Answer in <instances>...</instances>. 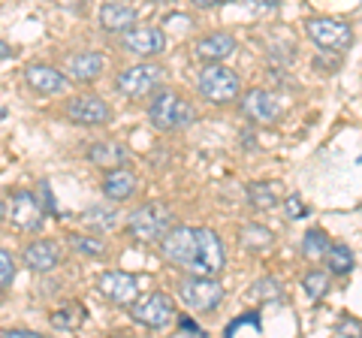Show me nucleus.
<instances>
[{
  "mask_svg": "<svg viewBox=\"0 0 362 338\" xmlns=\"http://www.w3.org/2000/svg\"><path fill=\"white\" fill-rule=\"evenodd\" d=\"M160 254L169 266L185 269L187 275H221L226 254L221 235L209 227H175L160 242Z\"/></svg>",
  "mask_w": 362,
  "mask_h": 338,
  "instance_id": "nucleus-1",
  "label": "nucleus"
},
{
  "mask_svg": "<svg viewBox=\"0 0 362 338\" xmlns=\"http://www.w3.org/2000/svg\"><path fill=\"white\" fill-rule=\"evenodd\" d=\"M197 118H199L197 106L190 103L187 97H181L178 91H169V88H160L148 103V121H151V127H157L160 133L187 130L197 124Z\"/></svg>",
  "mask_w": 362,
  "mask_h": 338,
  "instance_id": "nucleus-2",
  "label": "nucleus"
},
{
  "mask_svg": "<svg viewBox=\"0 0 362 338\" xmlns=\"http://www.w3.org/2000/svg\"><path fill=\"white\" fill-rule=\"evenodd\" d=\"M197 91L211 106H230L242 97V78L226 64H202L197 76Z\"/></svg>",
  "mask_w": 362,
  "mask_h": 338,
  "instance_id": "nucleus-3",
  "label": "nucleus"
},
{
  "mask_svg": "<svg viewBox=\"0 0 362 338\" xmlns=\"http://www.w3.org/2000/svg\"><path fill=\"white\" fill-rule=\"evenodd\" d=\"M173 227H175V211L157 199L142 202L139 209H133L127 215V230L139 242H160Z\"/></svg>",
  "mask_w": 362,
  "mask_h": 338,
  "instance_id": "nucleus-4",
  "label": "nucleus"
},
{
  "mask_svg": "<svg viewBox=\"0 0 362 338\" xmlns=\"http://www.w3.org/2000/svg\"><path fill=\"white\" fill-rule=\"evenodd\" d=\"M163 82H166V66L157 61H142V64L124 66L115 76V91L130 100H139V97L160 91Z\"/></svg>",
  "mask_w": 362,
  "mask_h": 338,
  "instance_id": "nucleus-5",
  "label": "nucleus"
},
{
  "mask_svg": "<svg viewBox=\"0 0 362 338\" xmlns=\"http://www.w3.org/2000/svg\"><path fill=\"white\" fill-rule=\"evenodd\" d=\"M130 317L148 330H166L175 320V299L163 290L145 293V296L130 302Z\"/></svg>",
  "mask_w": 362,
  "mask_h": 338,
  "instance_id": "nucleus-6",
  "label": "nucleus"
},
{
  "mask_svg": "<svg viewBox=\"0 0 362 338\" xmlns=\"http://www.w3.org/2000/svg\"><path fill=\"white\" fill-rule=\"evenodd\" d=\"M178 296L194 311H214L223 302V287L218 275H190L178 284Z\"/></svg>",
  "mask_w": 362,
  "mask_h": 338,
  "instance_id": "nucleus-7",
  "label": "nucleus"
},
{
  "mask_svg": "<svg viewBox=\"0 0 362 338\" xmlns=\"http://www.w3.org/2000/svg\"><path fill=\"white\" fill-rule=\"evenodd\" d=\"M305 33L311 37V42L317 49L335 52V54L347 52L350 42H354V28L344 25V21H338V18H308L305 21Z\"/></svg>",
  "mask_w": 362,
  "mask_h": 338,
  "instance_id": "nucleus-8",
  "label": "nucleus"
},
{
  "mask_svg": "<svg viewBox=\"0 0 362 338\" xmlns=\"http://www.w3.org/2000/svg\"><path fill=\"white\" fill-rule=\"evenodd\" d=\"M66 121L78 124V127H103L112 121V106L97 94H76L66 100L64 106Z\"/></svg>",
  "mask_w": 362,
  "mask_h": 338,
  "instance_id": "nucleus-9",
  "label": "nucleus"
},
{
  "mask_svg": "<svg viewBox=\"0 0 362 338\" xmlns=\"http://www.w3.org/2000/svg\"><path fill=\"white\" fill-rule=\"evenodd\" d=\"M239 109L247 121L254 124H275L281 118V100L266 91V88H251V91H242L239 97Z\"/></svg>",
  "mask_w": 362,
  "mask_h": 338,
  "instance_id": "nucleus-10",
  "label": "nucleus"
},
{
  "mask_svg": "<svg viewBox=\"0 0 362 338\" xmlns=\"http://www.w3.org/2000/svg\"><path fill=\"white\" fill-rule=\"evenodd\" d=\"M6 218L13 221V227H18L21 233H37L42 227L40 197L30 194V190H16L13 199H9V206H6Z\"/></svg>",
  "mask_w": 362,
  "mask_h": 338,
  "instance_id": "nucleus-11",
  "label": "nucleus"
},
{
  "mask_svg": "<svg viewBox=\"0 0 362 338\" xmlns=\"http://www.w3.org/2000/svg\"><path fill=\"white\" fill-rule=\"evenodd\" d=\"M121 49L136 58H157L166 52V33L160 28H130L121 37Z\"/></svg>",
  "mask_w": 362,
  "mask_h": 338,
  "instance_id": "nucleus-12",
  "label": "nucleus"
},
{
  "mask_svg": "<svg viewBox=\"0 0 362 338\" xmlns=\"http://www.w3.org/2000/svg\"><path fill=\"white\" fill-rule=\"evenodd\" d=\"M25 82L30 91H37L40 97H54L70 88V76L58 66H49V64H30L25 70Z\"/></svg>",
  "mask_w": 362,
  "mask_h": 338,
  "instance_id": "nucleus-13",
  "label": "nucleus"
},
{
  "mask_svg": "<svg viewBox=\"0 0 362 338\" xmlns=\"http://www.w3.org/2000/svg\"><path fill=\"white\" fill-rule=\"evenodd\" d=\"M64 260V254H61V245L58 242H52V239H33L25 251H21V263H25L30 272H52V269H58Z\"/></svg>",
  "mask_w": 362,
  "mask_h": 338,
  "instance_id": "nucleus-14",
  "label": "nucleus"
},
{
  "mask_svg": "<svg viewBox=\"0 0 362 338\" xmlns=\"http://www.w3.org/2000/svg\"><path fill=\"white\" fill-rule=\"evenodd\" d=\"M103 70H106V58L100 52H90V49L76 52V54H70V58L64 61V73L78 85L97 82V78L103 76Z\"/></svg>",
  "mask_w": 362,
  "mask_h": 338,
  "instance_id": "nucleus-15",
  "label": "nucleus"
},
{
  "mask_svg": "<svg viewBox=\"0 0 362 338\" xmlns=\"http://www.w3.org/2000/svg\"><path fill=\"white\" fill-rule=\"evenodd\" d=\"M97 287L109 302H115V305H130V302L139 296V281H136L130 272H118V269L100 275Z\"/></svg>",
  "mask_w": 362,
  "mask_h": 338,
  "instance_id": "nucleus-16",
  "label": "nucleus"
},
{
  "mask_svg": "<svg viewBox=\"0 0 362 338\" xmlns=\"http://www.w3.org/2000/svg\"><path fill=\"white\" fill-rule=\"evenodd\" d=\"M233 52H235V40L230 37V33H223V30L206 33V37H199L197 46H194V54L202 64H223Z\"/></svg>",
  "mask_w": 362,
  "mask_h": 338,
  "instance_id": "nucleus-17",
  "label": "nucleus"
},
{
  "mask_svg": "<svg viewBox=\"0 0 362 338\" xmlns=\"http://www.w3.org/2000/svg\"><path fill=\"white\" fill-rule=\"evenodd\" d=\"M136 190H139V178H136L133 169L127 166H115V169H106V178H103V194L112 202H127Z\"/></svg>",
  "mask_w": 362,
  "mask_h": 338,
  "instance_id": "nucleus-18",
  "label": "nucleus"
},
{
  "mask_svg": "<svg viewBox=\"0 0 362 338\" xmlns=\"http://www.w3.org/2000/svg\"><path fill=\"white\" fill-rule=\"evenodd\" d=\"M85 157L100 169H115L130 161V148L118 139H100L85 151Z\"/></svg>",
  "mask_w": 362,
  "mask_h": 338,
  "instance_id": "nucleus-19",
  "label": "nucleus"
},
{
  "mask_svg": "<svg viewBox=\"0 0 362 338\" xmlns=\"http://www.w3.org/2000/svg\"><path fill=\"white\" fill-rule=\"evenodd\" d=\"M136 25V9L127 4H103L100 9V28L106 33H124Z\"/></svg>",
  "mask_w": 362,
  "mask_h": 338,
  "instance_id": "nucleus-20",
  "label": "nucleus"
},
{
  "mask_svg": "<svg viewBox=\"0 0 362 338\" xmlns=\"http://www.w3.org/2000/svg\"><path fill=\"white\" fill-rule=\"evenodd\" d=\"M245 197L254 209L266 211V209H275L284 199V187H281V182H251L245 187Z\"/></svg>",
  "mask_w": 362,
  "mask_h": 338,
  "instance_id": "nucleus-21",
  "label": "nucleus"
},
{
  "mask_svg": "<svg viewBox=\"0 0 362 338\" xmlns=\"http://www.w3.org/2000/svg\"><path fill=\"white\" fill-rule=\"evenodd\" d=\"M85 317H88V311L82 302H64V305H58L49 314V323L61 332H76L85 323Z\"/></svg>",
  "mask_w": 362,
  "mask_h": 338,
  "instance_id": "nucleus-22",
  "label": "nucleus"
},
{
  "mask_svg": "<svg viewBox=\"0 0 362 338\" xmlns=\"http://www.w3.org/2000/svg\"><path fill=\"white\" fill-rule=\"evenodd\" d=\"M239 242H242L245 251L259 254V251H269V247L275 245V233L269 227H263V223H245L239 230Z\"/></svg>",
  "mask_w": 362,
  "mask_h": 338,
  "instance_id": "nucleus-23",
  "label": "nucleus"
},
{
  "mask_svg": "<svg viewBox=\"0 0 362 338\" xmlns=\"http://www.w3.org/2000/svg\"><path fill=\"white\" fill-rule=\"evenodd\" d=\"M323 260H326V269H329L332 275H347V272H354V251H350L347 245H341V242H332Z\"/></svg>",
  "mask_w": 362,
  "mask_h": 338,
  "instance_id": "nucleus-24",
  "label": "nucleus"
},
{
  "mask_svg": "<svg viewBox=\"0 0 362 338\" xmlns=\"http://www.w3.org/2000/svg\"><path fill=\"white\" fill-rule=\"evenodd\" d=\"M223 335H233V338H239V335H263V320H259V311L239 314L235 320L226 323Z\"/></svg>",
  "mask_w": 362,
  "mask_h": 338,
  "instance_id": "nucleus-25",
  "label": "nucleus"
},
{
  "mask_svg": "<svg viewBox=\"0 0 362 338\" xmlns=\"http://www.w3.org/2000/svg\"><path fill=\"white\" fill-rule=\"evenodd\" d=\"M284 296V287H281V281L278 278H259L251 284V290H247V299L251 302H275Z\"/></svg>",
  "mask_w": 362,
  "mask_h": 338,
  "instance_id": "nucleus-26",
  "label": "nucleus"
},
{
  "mask_svg": "<svg viewBox=\"0 0 362 338\" xmlns=\"http://www.w3.org/2000/svg\"><path fill=\"white\" fill-rule=\"evenodd\" d=\"M329 235H326L323 230H308L302 239V257H308V260H323L326 251H329Z\"/></svg>",
  "mask_w": 362,
  "mask_h": 338,
  "instance_id": "nucleus-27",
  "label": "nucleus"
},
{
  "mask_svg": "<svg viewBox=\"0 0 362 338\" xmlns=\"http://www.w3.org/2000/svg\"><path fill=\"white\" fill-rule=\"evenodd\" d=\"M70 245L76 247L78 254H85V257H106V254H109V245H106L103 239H97V235L73 233V235H70Z\"/></svg>",
  "mask_w": 362,
  "mask_h": 338,
  "instance_id": "nucleus-28",
  "label": "nucleus"
},
{
  "mask_svg": "<svg viewBox=\"0 0 362 338\" xmlns=\"http://www.w3.org/2000/svg\"><path fill=\"white\" fill-rule=\"evenodd\" d=\"M302 287H305V293H308V299L317 302L329 293V275L320 272V269H311V272L302 278Z\"/></svg>",
  "mask_w": 362,
  "mask_h": 338,
  "instance_id": "nucleus-29",
  "label": "nucleus"
},
{
  "mask_svg": "<svg viewBox=\"0 0 362 338\" xmlns=\"http://www.w3.org/2000/svg\"><path fill=\"white\" fill-rule=\"evenodd\" d=\"M85 221L90 223V227L97 230H115L118 227V211L115 209H103V206H94L85 215Z\"/></svg>",
  "mask_w": 362,
  "mask_h": 338,
  "instance_id": "nucleus-30",
  "label": "nucleus"
},
{
  "mask_svg": "<svg viewBox=\"0 0 362 338\" xmlns=\"http://www.w3.org/2000/svg\"><path fill=\"white\" fill-rule=\"evenodd\" d=\"M13 281H16V260L13 254L0 247V290H6Z\"/></svg>",
  "mask_w": 362,
  "mask_h": 338,
  "instance_id": "nucleus-31",
  "label": "nucleus"
},
{
  "mask_svg": "<svg viewBox=\"0 0 362 338\" xmlns=\"http://www.w3.org/2000/svg\"><path fill=\"white\" fill-rule=\"evenodd\" d=\"M284 215H287L290 221H302V218H308V206L302 202V197H299V194L284 197Z\"/></svg>",
  "mask_w": 362,
  "mask_h": 338,
  "instance_id": "nucleus-32",
  "label": "nucleus"
},
{
  "mask_svg": "<svg viewBox=\"0 0 362 338\" xmlns=\"http://www.w3.org/2000/svg\"><path fill=\"white\" fill-rule=\"evenodd\" d=\"M178 332H187V335H202V326L194 320V317H178Z\"/></svg>",
  "mask_w": 362,
  "mask_h": 338,
  "instance_id": "nucleus-33",
  "label": "nucleus"
},
{
  "mask_svg": "<svg viewBox=\"0 0 362 338\" xmlns=\"http://www.w3.org/2000/svg\"><path fill=\"white\" fill-rule=\"evenodd\" d=\"M197 9H214V6H223V4H230V0H190Z\"/></svg>",
  "mask_w": 362,
  "mask_h": 338,
  "instance_id": "nucleus-34",
  "label": "nucleus"
},
{
  "mask_svg": "<svg viewBox=\"0 0 362 338\" xmlns=\"http://www.w3.org/2000/svg\"><path fill=\"white\" fill-rule=\"evenodd\" d=\"M347 330H354V332H359L362 335V323H356V320H341V323H338V332H347Z\"/></svg>",
  "mask_w": 362,
  "mask_h": 338,
  "instance_id": "nucleus-35",
  "label": "nucleus"
},
{
  "mask_svg": "<svg viewBox=\"0 0 362 338\" xmlns=\"http://www.w3.org/2000/svg\"><path fill=\"white\" fill-rule=\"evenodd\" d=\"M4 335H9V338H40V332H30V330H6Z\"/></svg>",
  "mask_w": 362,
  "mask_h": 338,
  "instance_id": "nucleus-36",
  "label": "nucleus"
},
{
  "mask_svg": "<svg viewBox=\"0 0 362 338\" xmlns=\"http://www.w3.org/2000/svg\"><path fill=\"white\" fill-rule=\"evenodd\" d=\"M254 9H275L278 6V0H247Z\"/></svg>",
  "mask_w": 362,
  "mask_h": 338,
  "instance_id": "nucleus-37",
  "label": "nucleus"
},
{
  "mask_svg": "<svg viewBox=\"0 0 362 338\" xmlns=\"http://www.w3.org/2000/svg\"><path fill=\"white\" fill-rule=\"evenodd\" d=\"M9 54H16V52H13V46H6V42L0 40V61H4V58H9Z\"/></svg>",
  "mask_w": 362,
  "mask_h": 338,
  "instance_id": "nucleus-38",
  "label": "nucleus"
},
{
  "mask_svg": "<svg viewBox=\"0 0 362 338\" xmlns=\"http://www.w3.org/2000/svg\"><path fill=\"white\" fill-rule=\"evenodd\" d=\"M0 221H6V202L0 199Z\"/></svg>",
  "mask_w": 362,
  "mask_h": 338,
  "instance_id": "nucleus-39",
  "label": "nucleus"
},
{
  "mask_svg": "<svg viewBox=\"0 0 362 338\" xmlns=\"http://www.w3.org/2000/svg\"><path fill=\"white\" fill-rule=\"evenodd\" d=\"M154 4H178V0H154Z\"/></svg>",
  "mask_w": 362,
  "mask_h": 338,
  "instance_id": "nucleus-40",
  "label": "nucleus"
},
{
  "mask_svg": "<svg viewBox=\"0 0 362 338\" xmlns=\"http://www.w3.org/2000/svg\"><path fill=\"white\" fill-rule=\"evenodd\" d=\"M4 118H6V109H4V106H0V121H4Z\"/></svg>",
  "mask_w": 362,
  "mask_h": 338,
  "instance_id": "nucleus-41",
  "label": "nucleus"
}]
</instances>
